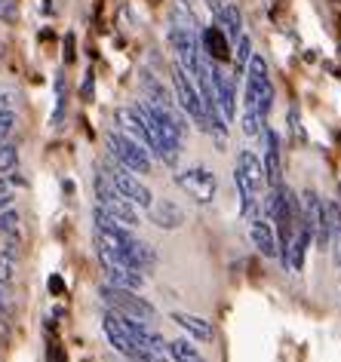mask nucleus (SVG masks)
I'll return each instance as SVG.
<instances>
[{"instance_id": "f8f14e48", "label": "nucleus", "mask_w": 341, "mask_h": 362, "mask_svg": "<svg viewBox=\"0 0 341 362\" xmlns=\"http://www.w3.org/2000/svg\"><path fill=\"white\" fill-rule=\"evenodd\" d=\"M249 240L265 258H277V230L271 221H265L262 212L249 215Z\"/></svg>"}, {"instance_id": "b1692460", "label": "nucleus", "mask_w": 341, "mask_h": 362, "mask_svg": "<svg viewBox=\"0 0 341 362\" xmlns=\"http://www.w3.org/2000/svg\"><path fill=\"white\" fill-rule=\"evenodd\" d=\"M16 230H19V212L4 209L0 212V233H16Z\"/></svg>"}, {"instance_id": "393cba45", "label": "nucleus", "mask_w": 341, "mask_h": 362, "mask_svg": "<svg viewBox=\"0 0 341 362\" xmlns=\"http://www.w3.org/2000/svg\"><path fill=\"white\" fill-rule=\"evenodd\" d=\"M16 126V114H13V107H6V111H0V141L10 135V129Z\"/></svg>"}, {"instance_id": "dca6fc26", "label": "nucleus", "mask_w": 341, "mask_h": 362, "mask_svg": "<svg viewBox=\"0 0 341 362\" xmlns=\"http://www.w3.org/2000/svg\"><path fill=\"white\" fill-rule=\"evenodd\" d=\"M237 169L243 172L249 181H253L258 191L265 187V166H262V157H258L255 151H249V148L240 151V153H237Z\"/></svg>"}, {"instance_id": "4468645a", "label": "nucleus", "mask_w": 341, "mask_h": 362, "mask_svg": "<svg viewBox=\"0 0 341 362\" xmlns=\"http://www.w3.org/2000/svg\"><path fill=\"white\" fill-rule=\"evenodd\" d=\"M169 320H173L178 329H182L187 338H194V341H203V344H206V341H212V338H215L212 322H209V320H203V316H197V313H182V310H178V313L169 316Z\"/></svg>"}, {"instance_id": "9d476101", "label": "nucleus", "mask_w": 341, "mask_h": 362, "mask_svg": "<svg viewBox=\"0 0 341 362\" xmlns=\"http://www.w3.org/2000/svg\"><path fill=\"white\" fill-rule=\"evenodd\" d=\"M206 6H209L215 25H221V31L228 34L231 43L243 34V16H240L237 4H231V0H206Z\"/></svg>"}, {"instance_id": "2eb2a0df", "label": "nucleus", "mask_w": 341, "mask_h": 362, "mask_svg": "<svg viewBox=\"0 0 341 362\" xmlns=\"http://www.w3.org/2000/svg\"><path fill=\"white\" fill-rule=\"evenodd\" d=\"M102 267H105V276L111 286L132 288V292H139V288L145 286V274L136 267H127V264H102Z\"/></svg>"}, {"instance_id": "20e7f679", "label": "nucleus", "mask_w": 341, "mask_h": 362, "mask_svg": "<svg viewBox=\"0 0 341 362\" xmlns=\"http://www.w3.org/2000/svg\"><path fill=\"white\" fill-rule=\"evenodd\" d=\"M102 172L108 175V181L114 185V191H117L127 203L136 206V209H148V206L154 203V194H151V187L145 185V181H139L136 172H129L127 166L114 163V166H105Z\"/></svg>"}, {"instance_id": "bb28decb", "label": "nucleus", "mask_w": 341, "mask_h": 362, "mask_svg": "<svg viewBox=\"0 0 341 362\" xmlns=\"http://www.w3.org/2000/svg\"><path fill=\"white\" fill-rule=\"evenodd\" d=\"M289 129H292V135L299 141H304V129H301V117H299V107H289Z\"/></svg>"}, {"instance_id": "473e14b6", "label": "nucleus", "mask_w": 341, "mask_h": 362, "mask_svg": "<svg viewBox=\"0 0 341 362\" xmlns=\"http://www.w3.org/2000/svg\"><path fill=\"white\" fill-rule=\"evenodd\" d=\"M0 144H4V141H0Z\"/></svg>"}, {"instance_id": "0eeeda50", "label": "nucleus", "mask_w": 341, "mask_h": 362, "mask_svg": "<svg viewBox=\"0 0 341 362\" xmlns=\"http://www.w3.org/2000/svg\"><path fill=\"white\" fill-rule=\"evenodd\" d=\"M96 206H102L105 212H111L114 218L123 221L127 228H136V224H139V209L114 191V185L108 181L105 172H98V175H96Z\"/></svg>"}, {"instance_id": "423d86ee", "label": "nucleus", "mask_w": 341, "mask_h": 362, "mask_svg": "<svg viewBox=\"0 0 341 362\" xmlns=\"http://www.w3.org/2000/svg\"><path fill=\"white\" fill-rule=\"evenodd\" d=\"M173 86H175V98H178V107L185 111V117H191L203 132H209V120H206L203 98H200V93H197L194 80L187 77L185 68H178V65L173 68Z\"/></svg>"}, {"instance_id": "39448f33", "label": "nucleus", "mask_w": 341, "mask_h": 362, "mask_svg": "<svg viewBox=\"0 0 341 362\" xmlns=\"http://www.w3.org/2000/svg\"><path fill=\"white\" fill-rule=\"evenodd\" d=\"M175 185L182 187V191L191 197L194 203H212L215 194H219V178H215L212 169L206 166H187V169H178L175 172Z\"/></svg>"}, {"instance_id": "ddd939ff", "label": "nucleus", "mask_w": 341, "mask_h": 362, "mask_svg": "<svg viewBox=\"0 0 341 362\" xmlns=\"http://www.w3.org/2000/svg\"><path fill=\"white\" fill-rule=\"evenodd\" d=\"M148 221L160 230H178L185 224V212L182 206H175L173 200H160L148 206Z\"/></svg>"}, {"instance_id": "6e6552de", "label": "nucleus", "mask_w": 341, "mask_h": 362, "mask_svg": "<svg viewBox=\"0 0 341 362\" xmlns=\"http://www.w3.org/2000/svg\"><path fill=\"white\" fill-rule=\"evenodd\" d=\"M209 74H212V89H215V105H219V114L224 123H234L237 117V80L234 74L221 71L219 65L209 62Z\"/></svg>"}, {"instance_id": "aec40b11", "label": "nucleus", "mask_w": 341, "mask_h": 362, "mask_svg": "<svg viewBox=\"0 0 341 362\" xmlns=\"http://www.w3.org/2000/svg\"><path fill=\"white\" fill-rule=\"evenodd\" d=\"M234 43H237V52H234V80H240V77L246 74L249 59H253V40H249V34L243 31Z\"/></svg>"}, {"instance_id": "2f4dec72", "label": "nucleus", "mask_w": 341, "mask_h": 362, "mask_svg": "<svg viewBox=\"0 0 341 362\" xmlns=\"http://www.w3.org/2000/svg\"><path fill=\"white\" fill-rule=\"evenodd\" d=\"M0 59H4V43H0Z\"/></svg>"}, {"instance_id": "f03ea898", "label": "nucleus", "mask_w": 341, "mask_h": 362, "mask_svg": "<svg viewBox=\"0 0 341 362\" xmlns=\"http://www.w3.org/2000/svg\"><path fill=\"white\" fill-rule=\"evenodd\" d=\"M98 295H102V301L120 316H132V320H141V322H151L157 316V307L151 304L148 298L136 295L132 288H120V286L105 283L98 288Z\"/></svg>"}, {"instance_id": "c85d7f7f", "label": "nucleus", "mask_w": 341, "mask_h": 362, "mask_svg": "<svg viewBox=\"0 0 341 362\" xmlns=\"http://www.w3.org/2000/svg\"><path fill=\"white\" fill-rule=\"evenodd\" d=\"M47 359H50V362H65V359H62V350H59L56 341H52L50 347H47Z\"/></svg>"}, {"instance_id": "1a4fd4ad", "label": "nucleus", "mask_w": 341, "mask_h": 362, "mask_svg": "<svg viewBox=\"0 0 341 362\" xmlns=\"http://www.w3.org/2000/svg\"><path fill=\"white\" fill-rule=\"evenodd\" d=\"M265 157H262V166H265V187L274 191V187H283V157H280V135H277L274 126L265 123Z\"/></svg>"}, {"instance_id": "9b49d317", "label": "nucleus", "mask_w": 341, "mask_h": 362, "mask_svg": "<svg viewBox=\"0 0 341 362\" xmlns=\"http://www.w3.org/2000/svg\"><path fill=\"white\" fill-rule=\"evenodd\" d=\"M200 49L203 56L215 62V65H221V62H231V40L228 34L221 31V25H206V28L200 31Z\"/></svg>"}, {"instance_id": "c756f323", "label": "nucleus", "mask_w": 341, "mask_h": 362, "mask_svg": "<svg viewBox=\"0 0 341 362\" xmlns=\"http://www.w3.org/2000/svg\"><path fill=\"white\" fill-rule=\"evenodd\" d=\"M80 95L89 102V95H93V74H86V80H83V89H80Z\"/></svg>"}, {"instance_id": "a878e982", "label": "nucleus", "mask_w": 341, "mask_h": 362, "mask_svg": "<svg viewBox=\"0 0 341 362\" xmlns=\"http://www.w3.org/2000/svg\"><path fill=\"white\" fill-rule=\"evenodd\" d=\"M16 16H19L16 0H0V19H4V22H16Z\"/></svg>"}, {"instance_id": "cd10ccee", "label": "nucleus", "mask_w": 341, "mask_h": 362, "mask_svg": "<svg viewBox=\"0 0 341 362\" xmlns=\"http://www.w3.org/2000/svg\"><path fill=\"white\" fill-rule=\"evenodd\" d=\"M71 62H74V34L65 37V65H71Z\"/></svg>"}, {"instance_id": "412c9836", "label": "nucleus", "mask_w": 341, "mask_h": 362, "mask_svg": "<svg viewBox=\"0 0 341 362\" xmlns=\"http://www.w3.org/2000/svg\"><path fill=\"white\" fill-rule=\"evenodd\" d=\"M16 276V243H6V249L0 252V286L13 283Z\"/></svg>"}, {"instance_id": "f257e3e1", "label": "nucleus", "mask_w": 341, "mask_h": 362, "mask_svg": "<svg viewBox=\"0 0 341 362\" xmlns=\"http://www.w3.org/2000/svg\"><path fill=\"white\" fill-rule=\"evenodd\" d=\"M108 151H111V157L117 160L120 166H127L129 172L151 175V169H154V157H151V151L145 148V144H139L136 139H129L127 132H120L117 126L108 132Z\"/></svg>"}, {"instance_id": "4be33fe9", "label": "nucleus", "mask_w": 341, "mask_h": 362, "mask_svg": "<svg viewBox=\"0 0 341 362\" xmlns=\"http://www.w3.org/2000/svg\"><path fill=\"white\" fill-rule=\"evenodd\" d=\"M173 25H182V28H191V31H197V16H194V10L187 6V0H175V6H173V19H169Z\"/></svg>"}, {"instance_id": "5701e85b", "label": "nucleus", "mask_w": 341, "mask_h": 362, "mask_svg": "<svg viewBox=\"0 0 341 362\" xmlns=\"http://www.w3.org/2000/svg\"><path fill=\"white\" fill-rule=\"evenodd\" d=\"M16 166H19V148L4 141L0 144V175H10V172H16Z\"/></svg>"}, {"instance_id": "6ab92c4d", "label": "nucleus", "mask_w": 341, "mask_h": 362, "mask_svg": "<svg viewBox=\"0 0 341 362\" xmlns=\"http://www.w3.org/2000/svg\"><path fill=\"white\" fill-rule=\"evenodd\" d=\"M141 89H145V98H151V102H157V105H175L173 102V95H169V89L163 86V83H160V80L154 77V74H151V71H141Z\"/></svg>"}, {"instance_id": "f3484780", "label": "nucleus", "mask_w": 341, "mask_h": 362, "mask_svg": "<svg viewBox=\"0 0 341 362\" xmlns=\"http://www.w3.org/2000/svg\"><path fill=\"white\" fill-rule=\"evenodd\" d=\"M166 353L173 362H206V356L197 350V344H191L187 338H175L166 341Z\"/></svg>"}, {"instance_id": "7ed1b4c3", "label": "nucleus", "mask_w": 341, "mask_h": 362, "mask_svg": "<svg viewBox=\"0 0 341 362\" xmlns=\"http://www.w3.org/2000/svg\"><path fill=\"white\" fill-rule=\"evenodd\" d=\"M102 329H105L108 344H111V347L117 350L120 356H127L129 362H169V359L163 356V350H148V347H141L139 341H132L129 334L120 329V322L114 320V313H111V310L105 313Z\"/></svg>"}, {"instance_id": "a211bd4d", "label": "nucleus", "mask_w": 341, "mask_h": 362, "mask_svg": "<svg viewBox=\"0 0 341 362\" xmlns=\"http://www.w3.org/2000/svg\"><path fill=\"white\" fill-rule=\"evenodd\" d=\"M311 243H313L311 230H304V228L295 230L292 246H289V270H301V267H304V255H308Z\"/></svg>"}, {"instance_id": "7c9ffc66", "label": "nucleus", "mask_w": 341, "mask_h": 362, "mask_svg": "<svg viewBox=\"0 0 341 362\" xmlns=\"http://www.w3.org/2000/svg\"><path fill=\"white\" fill-rule=\"evenodd\" d=\"M50 292L52 295H62V279L59 276H50Z\"/></svg>"}]
</instances>
